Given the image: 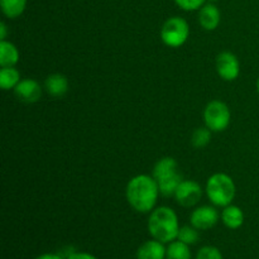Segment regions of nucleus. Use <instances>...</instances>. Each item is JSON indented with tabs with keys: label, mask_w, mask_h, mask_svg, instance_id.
I'll list each match as a JSON object with an SVG mask.
<instances>
[{
	"label": "nucleus",
	"mask_w": 259,
	"mask_h": 259,
	"mask_svg": "<svg viewBox=\"0 0 259 259\" xmlns=\"http://www.w3.org/2000/svg\"><path fill=\"white\" fill-rule=\"evenodd\" d=\"M161 195L159 187L153 176L138 175L128 182L125 189V196L128 204L136 211L147 214L152 212L156 207L158 196Z\"/></svg>",
	"instance_id": "1"
},
{
	"label": "nucleus",
	"mask_w": 259,
	"mask_h": 259,
	"mask_svg": "<svg viewBox=\"0 0 259 259\" xmlns=\"http://www.w3.org/2000/svg\"><path fill=\"white\" fill-rule=\"evenodd\" d=\"M148 232L152 238L162 243H171L177 239L180 232L179 218L168 206H159L151 212Z\"/></svg>",
	"instance_id": "2"
},
{
	"label": "nucleus",
	"mask_w": 259,
	"mask_h": 259,
	"mask_svg": "<svg viewBox=\"0 0 259 259\" xmlns=\"http://www.w3.org/2000/svg\"><path fill=\"white\" fill-rule=\"evenodd\" d=\"M154 180L163 196H174L177 187L184 181V176L179 169V163L172 157H163L159 159L153 168Z\"/></svg>",
	"instance_id": "3"
},
{
	"label": "nucleus",
	"mask_w": 259,
	"mask_h": 259,
	"mask_svg": "<svg viewBox=\"0 0 259 259\" xmlns=\"http://www.w3.org/2000/svg\"><path fill=\"white\" fill-rule=\"evenodd\" d=\"M205 190L207 199L218 207H225L232 204L237 194L234 180L227 174H214L210 176Z\"/></svg>",
	"instance_id": "4"
},
{
	"label": "nucleus",
	"mask_w": 259,
	"mask_h": 259,
	"mask_svg": "<svg viewBox=\"0 0 259 259\" xmlns=\"http://www.w3.org/2000/svg\"><path fill=\"white\" fill-rule=\"evenodd\" d=\"M190 35L189 23L181 17H172L164 22L161 29V39L171 48H179L186 43Z\"/></svg>",
	"instance_id": "5"
},
{
	"label": "nucleus",
	"mask_w": 259,
	"mask_h": 259,
	"mask_svg": "<svg viewBox=\"0 0 259 259\" xmlns=\"http://www.w3.org/2000/svg\"><path fill=\"white\" fill-rule=\"evenodd\" d=\"M232 120L229 106L220 100H212L205 106L204 121L205 126L210 129L212 133L224 132L229 126Z\"/></svg>",
	"instance_id": "6"
},
{
	"label": "nucleus",
	"mask_w": 259,
	"mask_h": 259,
	"mask_svg": "<svg viewBox=\"0 0 259 259\" xmlns=\"http://www.w3.org/2000/svg\"><path fill=\"white\" fill-rule=\"evenodd\" d=\"M177 204L182 207H192L200 202L202 197V189L194 180H184L175 192Z\"/></svg>",
	"instance_id": "7"
},
{
	"label": "nucleus",
	"mask_w": 259,
	"mask_h": 259,
	"mask_svg": "<svg viewBox=\"0 0 259 259\" xmlns=\"http://www.w3.org/2000/svg\"><path fill=\"white\" fill-rule=\"evenodd\" d=\"M217 71L224 81L237 80L240 73L239 60L229 51L220 52L217 57Z\"/></svg>",
	"instance_id": "8"
},
{
	"label": "nucleus",
	"mask_w": 259,
	"mask_h": 259,
	"mask_svg": "<svg viewBox=\"0 0 259 259\" xmlns=\"http://www.w3.org/2000/svg\"><path fill=\"white\" fill-rule=\"evenodd\" d=\"M219 218V212H218V210L214 206L204 205V206L196 207L191 212V215H190V223L197 230H209L218 224Z\"/></svg>",
	"instance_id": "9"
},
{
	"label": "nucleus",
	"mask_w": 259,
	"mask_h": 259,
	"mask_svg": "<svg viewBox=\"0 0 259 259\" xmlns=\"http://www.w3.org/2000/svg\"><path fill=\"white\" fill-rule=\"evenodd\" d=\"M14 94L18 100L22 101V103L34 104L42 98L43 89L40 88L38 81L33 80V78H23L15 86Z\"/></svg>",
	"instance_id": "10"
},
{
	"label": "nucleus",
	"mask_w": 259,
	"mask_h": 259,
	"mask_svg": "<svg viewBox=\"0 0 259 259\" xmlns=\"http://www.w3.org/2000/svg\"><path fill=\"white\" fill-rule=\"evenodd\" d=\"M222 13L214 3H206L199 10V23L205 30H214L219 27Z\"/></svg>",
	"instance_id": "11"
},
{
	"label": "nucleus",
	"mask_w": 259,
	"mask_h": 259,
	"mask_svg": "<svg viewBox=\"0 0 259 259\" xmlns=\"http://www.w3.org/2000/svg\"><path fill=\"white\" fill-rule=\"evenodd\" d=\"M70 82L62 73H52L45 80V90L52 98H62L67 94Z\"/></svg>",
	"instance_id": "12"
},
{
	"label": "nucleus",
	"mask_w": 259,
	"mask_h": 259,
	"mask_svg": "<svg viewBox=\"0 0 259 259\" xmlns=\"http://www.w3.org/2000/svg\"><path fill=\"white\" fill-rule=\"evenodd\" d=\"M159 240H147L137 250V259H164L167 248Z\"/></svg>",
	"instance_id": "13"
},
{
	"label": "nucleus",
	"mask_w": 259,
	"mask_h": 259,
	"mask_svg": "<svg viewBox=\"0 0 259 259\" xmlns=\"http://www.w3.org/2000/svg\"><path fill=\"white\" fill-rule=\"evenodd\" d=\"M222 220L225 227L229 229H239L244 223V212L239 206L230 204L223 209Z\"/></svg>",
	"instance_id": "14"
},
{
	"label": "nucleus",
	"mask_w": 259,
	"mask_h": 259,
	"mask_svg": "<svg viewBox=\"0 0 259 259\" xmlns=\"http://www.w3.org/2000/svg\"><path fill=\"white\" fill-rule=\"evenodd\" d=\"M19 62V51L9 40H0V66L2 67H15Z\"/></svg>",
	"instance_id": "15"
},
{
	"label": "nucleus",
	"mask_w": 259,
	"mask_h": 259,
	"mask_svg": "<svg viewBox=\"0 0 259 259\" xmlns=\"http://www.w3.org/2000/svg\"><path fill=\"white\" fill-rule=\"evenodd\" d=\"M3 14L9 19H15L24 13L27 0H0Z\"/></svg>",
	"instance_id": "16"
},
{
	"label": "nucleus",
	"mask_w": 259,
	"mask_h": 259,
	"mask_svg": "<svg viewBox=\"0 0 259 259\" xmlns=\"http://www.w3.org/2000/svg\"><path fill=\"white\" fill-rule=\"evenodd\" d=\"M20 82V72L15 67H2L0 70V88L4 91L14 90Z\"/></svg>",
	"instance_id": "17"
},
{
	"label": "nucleus",
	"mask_w": 259,
	"mask_h": 259,
	"mask_svg": "<svg viewBox=\"0 0 259 259\" xmlns=\"http://www.w3.org/2000/svg\"><path fill=\"white\" fill-rule=\"evenodd\" d=\"M166 259H191L190 247L180 240H174L167 248Z\"/></svg>",
	"instance_id": "18"
},
{
	"label": "nucleus",
	"mask_w": 259,
	"mask_h": 259,
	"mask_svg": "<svg viewBox=\"0 0 259 259\" xmlns=\"http://www.w3.org/2000/svg\"><path fill=\"white\" fill-rule=\"evenodd\" d=\"M211 133L207 126H204V128H197L196 131L192 133L191 137V143L195 148H205L207 144L211 141Z\"/></svg>",
	"instance_id": "19"
},
{
	"label": "nucleus",
	"mask_w": 259,
	"mask_h": 259,
	"mask_svg": "<svg viewBox=\"0 0 259 259\" xmlns=\"http://www.w3.org/2000/svg\"><path fill=\"white\" fill-rule=\"evenodd\" d=\"M199 238L200 235L196 228L192 227V225H185V227L180 228L177 240H180V242L185 243L187 245H191L196 244L199 242Z\"/></svg>",
	"instance_id": "20"
},
{
	"label": "nucleus",
	"mask_w": 259,
	"mask_h": 259,
	"mask_svg": "<svg viewBox=\"0 0 259 259\" xmlns=\"http://www.w3.org/2000/svg\"><path fill=\"white\" fill-rule=\"evenodd\" d=\"M196 259H224L223 258L222 252L218 248L212 247V245H206L202 247L197 253Z\"/></svg>",
	"instance_id": "21"
},
{
	"label": "nucleus",
	"mask_w": 259,
	"mask_h": 259,
	"mask_svg": "<svg viewBox=\"0 0 259 259\" xmlns=\"http://www.w3.org/2000/svg\"><path fill=\"white\" fill-rule=\"evenodd\" d=\"M176 5L186 12H192V10H200L202 5L206 4V0H175Z\"/></svg>",
	"instance_id": "22"
},
{
	"label": "nucleus",
	"mask_w": 259,
	"mask_h": 259,
	"mask_svg": "<svg viewBox=\"0 0 259 259\" xmlns=\"http://www.w3.org/2000/svg\"><path fill=\"white\" fill-rule=\"evenodd\" d=\"M67 259H98L95 255L90 254V253L86 252H73L71 254H68Z\"/></svg>",
	"instance_id": "23"
},
{
	"label": "nucleus",
	"mask_w": 259,
	"mask_h": 259,
	"mask_svg": "<svg viewBox=\"0 0 259 259\" xmlns=\"http://www.w3.org/2000/svg\"><path fill=\"white\" fill-rule=\"evenodd\" d=\"M7 33H8L7 24H5L4 22H2L0 23V40H4L5 38H7Z\"/></svg>",
	"instance_id": "24"
},
{
	"label": "nucleus",
	"mask_w": 259,
	"mask_h": 259,
	"mask_svg": "<svg viewBox=\"0 0 259 259\" xmlns=\"http://www.w3.org/2000/svg\"><path fill=\"white\" fill-rule=\"evenodd\" d=\"M35 259H63L60 254H53V253H46V254L39 255Z\"/></svg>",
	"instance_id": "25"
},
{
	"label": "nucleus",
	"mask_w": 259,
	"mask_h": 259,
	"mask_svg": "<svg viewBox=\"0 0 259 259\" xmlns=\"http://www.w3.org/2000/svg\"><path fill=\"white\" fill-rule=\"evenodd\" d=\"M257 93H258V95H259V77H258V80H257Z\"/></svg>",
	"instance_id": "26"
},
{
	"label": "nucleus",
	"mask_w": 259,
	"mask_h": 259,
	"mask_svg": "<svg viewBox=\"0 0 259 259\" xmlns=\"http://www.w3.org/2000/svg\"><path fill=\"white\" fill-rule=\"evenodd\" d=\"M206 2H207V3H214V4H215V3H217L218 0H206Z\"/></svg>",
	"instance_id": "27"
}]
</instances>
